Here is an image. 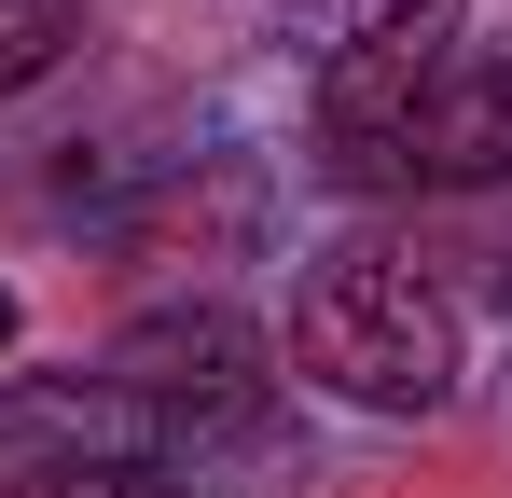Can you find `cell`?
Returning a JSON list of instances; mask_svg holds the SVG:
<instances>
[{
    "instance_id": "obj_5",
    "label": "cell",
    "mask_w": 512,
    "mask_h": 498,
    "mask_svg": "<svg viewBox=\"0 0 512 498\" xmlns=\"http://www.w3.org/2000/svg\"><path fill=\"white\" fill-rule=\"evenodd\" d=\"M70 42H84V0H0V111L70 70Z\"/></svg>"
},
{
    "instance_id": "obj_2",
    "label": "cell",
    "mask_w": 512,
    "mask_h": 498,
    "mask_svg": "<svg viewBox=\"0 0 512 498\" xmlns=\"http://www.w3.org/2000/svg\"><path fill=\"white\" fill-rule=\"evenodd\" d=\"M97 388L139 415L153 443H180V457L250 443L263 415H277L263 332L236 319V305H153V319H125V332H111V360H97Z\"/></svg>"
},
{
    "instance_id": "obj_4",
    "label": "cell",
    "mask_w": 512,
    "mask_h": 498,
    "mask_svg": "<svg viewBox=\"0 0 512 498\" xmlns=\"http://www.w3.org/2000/svg\"><path fill=\"white\" fill-rule=\"evenodd\" d=\"M499 180H512V56H457L360 166V194H499Z\"/></svg>"
},
{
    "instance_id": "obj_7",
    "label": "cell",
    "mask_w": 512,
    "mask_h": 498,
    "mask_svg": "<svg viewBox=\"0 0 512 498\" xmlns=\"http://www.w3.org/2000/svg\"><path fill=\"white\" fill-rule=\"evenodd\" d=\"M0 346H14V291H0Z\"/></svg>"
},
{
    "instance_id": "obj_3",
    "label": "cell",
    "mask_w": 512,
    "mask_h": 498,
    "mask_svg": "<svg viewBox=\"0 0 512 498\" xmlns=\"http://www.w3.org/2000/svg\"><path fill=\"white\" fill-rule=\"evenodd\" d=\"M457 56H471V0H346L333 56H319V153H333V180H360V166L388 153V125Z\"/></svg>"
},
{
    "instance_id": "obj_1",
    "label": "cell",
    "mask_w": 512,
    "mask_h": 498,
    "mask_svg": "<svg viewBox=\"0 0 512 498\" xmlns=\"http://www.w3.org/2000/svg\"><path fill=\"white\" fill-rule=\"evenodd\" d=\"M291 374L360 402V415H443L457 374H471V332H457V291L429 277V249H402V236L305 249V277H291Z\"/></svg>"
},
{
    "instance_id": "obj_6",
    "label": "cell",
    "mask_w": 512,
    "mask_h": 498,
    "mask_svg": "<svg viewBox=\"0 0 512 498\" xmlns=\"http://www.w3.org/2000/svg\"><path fill=\"white\" fill-rule=\"evenodd\" d=\"M0 498H194V485L153 471V457H42L28 485H0Z\"/></svg>"
}]
</instances>
